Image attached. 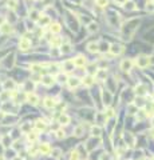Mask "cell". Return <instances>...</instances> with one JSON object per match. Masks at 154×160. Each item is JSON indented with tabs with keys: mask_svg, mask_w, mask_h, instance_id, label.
I'll return each instance as SVG.
<instances>
[{
	"mask_svg": "<svg viewBox=\"0 0 154 160\" xmlns=\"http://www.w3.org/2000/svg\"><path fill=\"white\" fill-rule=\"evenodd\" d=\"M138 24H140V19H130L123 27V35L126 36L125 39H130V36L133 35L137 29Z\"/></svg>",
	"mask_w": 154,
	"mask_h": 160,
	"instance_id": "obj_1",
	"label": "cell"
},
{
	"mask_svg": "<svg viewBox=\"0 0 154 160\" xmlns=\"http://www.w3.org/2000/svg\"><path fill=\"white\" fill-rule=\"evenodd\" d=\"M150 63H152V59L149 56H146V55H138L137 59H135V66L141 69L147 68L150 66Z\"/></svg>",
	"mask_w": 154,
	"mask_h": 160,
	"instance_id": "obj_2",
	"label": "cell"
},
{
	"mask_svg": "<svg viewBox=\"0 0 154 160\" xmlns=\"http://www.w3.org/2000/svg\"><path fill=\"white\" fill-rule=\"evenodd\" d=\"M101 144V137H97V136H91L90 139L87 140V143H86V149L87 151H92L95 149L98 146Z\"/></svg>",
	"mask_w": 154,
	"mask_h": 160,
	"instance_id": "obj_3",
	"label": "cell"
},
{
	"mask_svg": "<svg viewBox=\"0 0 154 160\" xmlns=\"http://www.w3.org/2000/svg\"><path fill=\"white\" fill-rule=\"evenodd\" d=\"M119 67H121V69L123 71V72H130L131 68H133V60L123 59L121 61V64H119Z\"/></svg>",
	"mask_w": 154,
	"mask_h": 160,
	"instance_id": "obj_4",
	"label": "cell"
},
{
	"mask_svg": "<svg viewBox=\"0 0 154 160\" xmlns=\"http://www.w3.org/2000/svg\"><path fill=\"white\" fill-rule=\"evenodd\" d=\"M82 83V80L79 78H76V76H71V78H69V80H67V85H69L70 90H72V88H76L79 87Z\"/></svg>",
	"mask_w": 154,
	"mask_h": 160,
	"instance_id": "obj_5",
	"label": "cell"
},
{
	"mask_svg": "<svg viewBox=\"0 0 154 160\" xmlns=\"http://www.w3.org/2000/svg\"><path fill=\"white\" fill-rule=\"evenodd\" d=\"M123 52V47L121 44H118V43H114L111 44V47H110V54L114 55V56H118V55H121Z\"/></svg>",
	"mask_w": 154,
	"mask_h": 160,
	"instance_id": "obj_6",
	"label": "cell"
},
{
	"mask_svg": "<svg viewBox=\"0 0 154 160\" xmlns=\"http://www.w3.org/2000/svg\"><path fill=\"white\" fill-rule=\"evenodd\" d=\"M40 82H42L43 85H46V87H51V85L54 84L55 79H54V76H52V75H43Z\"/></svg>",
	"mask_w": 154,
	"mask_h": 160,
	"instance_id": "obj_7",
	"label": "cell"
},
{
	"mask_svg": "<svg viewBox=\"0 0 154 160\" xmlns=\"http://www.w3.org/2000/svg\"><path fill=\"white\" fill-rule=\"evenodd\" d=\"M111 99H113V94H111V92H109L107 90L102 92V100H103V104L106 107H109L110 104H111Z\"/></svg>",
	"mask_w": 154,
	"mask_h": 160,
	"instance_id": "obj_8",
	"label": "cell"
},
{
	"mask_svg": "<svg viewBox=\"0 0 154 160\" xmlns=\"http://www.w3.org/2000/svg\"><path fill=\"white\" fill-rule=\"evenodd\" d=\"M72 61H74V64H75V67H79V68L85 67L86 63H87V60H86V57L83 56V55H78Z\"/></svg>",
	"mask_w": 154,
	"mask_h": 160,
	"instance_id": "obj_9",
	"label": "cell"
},
{
	"mask_svg": "<svg viewBox=\"0 0 154 160\" xmlns=\"http://www.w3.org/2000/svg\"><path fill=\"white\" fill-rule=\"evenodd\" d=\"M19 48H20L21 51H28L30 48H31V42H30V39H27V38L20 39V42H19Z\"/></svg>",
	"mask_w": 154,
	"mask_h": 160,
	"instance_id": "obj_10",
	"label": "cell"
},
{
	"mask_svg": "<svg viewBox=\"0 0 154 160\" xmlns=\"http://www.w3.org/2000/svg\"><path fill=\"white\" fill-rule=\"evenodd\" d=\"M3 88H4L5 91H14L15 88H16V83H15L14 80L8 79V80H5V82L3 83Z\"/></svg>",
	"mask_w": 154,
	"mask_h": 160,
	"instance_id": "obj_11",
	"label": "cell"
},
{
	"mask_svg": "<svg viewBox=\"0 0 154 160\" xmlns=\"http://www.w3.org/2000/svg\"><path fill=\"white\" fill-rule=\"evenodd\" d=\"M27 101H28L30 104H32V106H36V104L39 103V97L36 96L35 94H32V92H28V94H27Z\"/></svg>",
	"mask_w": 154,
	"mask_h": 160,
	"instance_id": "obj_12",
	"label": "cell"
},
{
	"mask_svg": "<svg viewBox=\"0 0 154 160\" xmlns=\"http://www.w3.org/2000/svg\"><path fill=\"white\" fill-rule=\"evenodd\" d=\"M11 144H12V137L10 136V135H5V136L2 139V146H3V148L8 149V148L11 147Z\"/></svg>",
	"mask_w": 154,
	"mask_h": 160,
	"instance_id": "obj_13",
	"label": "cell"
},
{
	"mask_svg": "<svg viewBox=\"0 0 154 160\" xmlns=\"http://www.w3.org/2000/svg\"><path fill=\"white\" fill-rule=\"evenodd\" d=\"M12 31H14V28H12L11 24L4 23L2 27H0V33H3V35H8V33H11Z\"/></svg>",
	"mask_w": 154,
	"mask_h": 160,
	"instance_id": "obj_14",
	"label": "cell"
},
{
	"mask_svg": "<svg viewBox=\"0 0 154 160\" xmlns=\"http://www.w3.org/2000/svg\"><path fill=\"white\" fill-rule=\"evenodd\" d=\"M58 123H59L60 125H67L70 123V116L67 115V113H60L59 119H58Z\"/></svg>",
	"mask_w": 154,
	"mask_h": 160,
	"instance_id": "obj_15",
	"label": "cell"
},
{
	"mask_svg": "<svg viewBox=\"0 0 154 160\" xmlns=\"http://www.w3.org/2000/svg\"><path fill=\"white\" fill-rule=\"evenodd\" d=\"M35 128L38 131H46V128H47V123H46L44 120H42V119L36 120V122H35Z\"/></svg>",
	"mask_w": 154,
	"mask_h": 160,
	"instance_id": "obj_16",
	"label": "cell"
},
{
	"mask_svg": "<svg viewBox=\"0 0 154 160\" xmlns=\"http://www.w3.org/2000/svg\"><path fill=\"white\" fill-rule=\"evenodd\" d=\"M91 136H97V137H101V135H102V128L99 127V125H92L91 127Z\"/></svg>",
	"mask_w": 154,
	"mask_h": 160,
	"instance_id": "obj_17",
	"label": "cell"
},
{
	"mask_svg": "<svg viewBox=\"0 0 154 160\" xmlns=\"http://www.w3.org/2000/svg\"><path fill=\"white\" fill-rule=\"evenodd\" d=\"M43 104H44L46 108H54V107L56 106V101L52 99V97H46L44 101H43Z\"/></svg>",
	"mask_w": 154,
	"mask_h": 160,
	"instance_id": "obj_18",
	"label": "cell"
},
{
	"mask_svg": "<svg viewBox=\"0 0 154 160\" xmlns=\"http://www.w3.org/2000/svg\"><path fill=\"white\" fill-rule=\"evenodd\" d=\"M87 50H88V52H91V54L99 52V43H88Z\"/></svg>",
	"mask_w": 154,
	"mask_h": 160,
	"instance_id": "obj_19",
	"label": "cell"
},
{
	"mask_svg": "<svg viewBox=\"0 0 154 160\" xmlns=\"http://www.w3.org/2000/svg\"><path fill=\"white\" fill-rule=\"evenodd\" d=\"M110 47H111V44H109L107 42H101L99 43V52H110Z\"/></svg>",
	"mask_w": 154,
	"mask_h": 160,
	"instance_id": "obj_20",
	"label": "cell"
},
{
	"mask_svg": "<svg viewBox=\"0 0 154 160\" xmlns=\"http://www.w3.org/2000/svg\"><path fill=\"white\" fill-rule=\"evenodd\" d=\"M123 137H125V140H126V143L129 144V146H133L134 144V136L130 134V132H125V135H123Z\"/></svg>",
	"mask_w": 154,
	"mask_h": 160,
	"instance_id": "obj_21",
	"label": "cell"
},
{
	"mask_svg": "<svg viewBox=\"0 0 154 160\" xmlns=\"http://www.w3.org/2000/svg\"><path fill=\"white\" fill-rule=\"evenodd\" d=\"M83 134H85V127H83V125H76V127L74 128V135H75L76 137H81Z\"/></svg>",
	"mask_w": 154,
	"mask_h": 160,
	"instance_id": "obj_22",
	"label": "cell"
},
{
	"mask_svg": "<svg viewBox=\"0 0 154 160\" xmlns=\"http://www.w3.org/2000/svg\"><path fill=\"white\" fill-rule=\"evenodd\" d=\"M95 79L97 80H106V69H98V72L95 73Z\"/></svg>",
	"mask_w": 154,
	"mask_h": 160,
	"instance_id": "obj_23",
	"label": "cell"
},
{
	"mask_svg": "<svg viewBox=\"0 0 154 160\" xmlns=\"http://www.w3.org/2000/svg\"><path fill=\"white\" fill-rule=\"evenodd\" d=\"M30 19L32 21H38L39 19H40V14H39L36 10H31L30 11Z\"/></svg>",
	"mask_w": 154,
	"mask_h": 160,
	"instance_id": "obj_24",
	"label": "cell"
},
{
	"mask_svg": "<svg viewBox=\"0 0 154 160\" xmlns=\"http://www.w3.org/2000/svg\"><path fill=\"white\" fill-rule=\"evenodd\" d=\"M98 31V24L95 23V21H91V23H88L87 26V32L88 33H94Z\"/></svg>",
	"mask_w": 154,
	"mask_h": 160,
	"instance_id": "obj_25",
	"label": "cell"
},
{
	"mask_svg": "<svg viewBox=\"0 0 154 160\" xmlns=\"http://www.w3.org/2000/svg\"><path fill=\"white\" fill-rule=\"evenodd\" d=\"M34 88H35V83L31 82V80H27L26 84H24V91H27V94L31 91H34Z\"/></svg>",
	"mask_w": 154,
	"mask_h": 160,
	"instance_id": "obj_26",
	"label": "cell"
},
{
	"mask_svg": "<svg viewBox=\"0 0 154 160\" xmlns=\"http://www.w3.org/2000/svg\"><path fill=\"white\" fill-rule=\"evenodd\" d=\"M123 7H125L127 11H135V10H137V5H135V3L131 2V0H127V3H126Z\"/></svg>",
	"mask_w": 154,
	"mask_h": 160,
	"instance_id": "obj_27",
	"label": "cell"
},
{
	"mask_svg": "<svg viewBox=\"0 0 154 160\" xmlns=\"http://www.w3.org/2000/svg\"><path fill=\"white\" fill-rule=\"evenodd\" d=\"M94 79L95 78H92L91 75H87L83 78V83H85L86 87H90V85H92V83H94Z\"/></svg>",
	"mask_w": 154,
	"mask_h": 160,
	"instance_id": "obj_28",
	"label": "cell"
},
{
	"mask_svg": "<svg viewBox=\"0 0 154 160\" xmlns=\"http://www.w3.org/2000/svg\"><path fill=\"white\" fill-rule=\"evenodd\" d=\"M60 29H62V27H60V24H58V23H54V24H51V26H50L51 33H59Z\"/></svg>",
	"mask_w": 154,
	"mask_h": 160,
	"instance_id": "obj_29",
	"label": "cell"
},
{
	"mask_svg": "<svg viewBox=\"0 0 154 160\" xmlns=\"http://www.w3.org/2000/svg\"><path fill=\"white\" fill-rule=\"evenodd\" d=\"M70 52H71V45L69 43L60 45V54H70Z\"/></svg>",
	"mask_w": 154,
	"mask_h": 160,
	"instance_id": "obj_30",
	"label": "cell"
},
{
	"mask_svg": "<svg viewBox=\"0 0 154 160\" xmlns=\"http://www.w3.org/2000/svg\"><path fill=\"white\" fill-rule=\"evenodd\" d=\"M62 153H63V152H62L60 148H52L51 149V156H52V158H55V159H59L62 156Z\"/></svg>",
	"mask_w": 154,
	"mask_h": 160,
	"instance_id": "obj_31",
	"label": "cell"
},
{
	"mask_svg": "<svg viewBox=\"0 0 154 160\" xmlns=\"http://www.w3.org/2000/svg\"><path fill=\"white\" fill-rule=\"evenodd\" d=\"M146 90H145V87L142 84H138L137 87H135V94L138 95V96H143L145 94H146V92H145Z\"/></svg>",
	"mask_w": 154,
	"mask_h": 160,
	"instance_id": "obj_32",
	"label": "cell"
},
{
	"mask_svg": "<svg viewBox=\"0 0 154 160\" xmlns=\"http://www.w3.org/2000/svg\"><path fill=\"white\" fill-rule=\"evenodd\" d=\"M64 71L66 72H70V71L74 69V67H75V64H74V61H64Z\"/></svg>",
	"mask_w": 154,
	"mask_h": 160,
	"instance_id": "obj_33",
	"label": "cell"
},
{
	"mask_svg": "<svg viewBox=\"0 0 154 160\" xmlns=\"http://www.w3.org/2000/svg\"><path fill=\"white\" fill-rule=\"evenodd\" d=\"M56 80H58V83L63 84V83H67L69 78H67L66 75H63V73H58V75H56Z\"/></svg>",
	"mask_w": 154,
	"mask_h": 160,
	"instance_id": "obj_34",
	"label": "cell"
},
{
	"mask_svg": "<svg viewBox=\"0 0 154 160\" xmlns=\"http://www.w3.org/2000/svg\"><path fill=\"white\" fill-rule=\"evenodd\" d=\"M18 5V0H7V7L11 10H15Z\"/></svg>",
	"mask_w": 154,
	"mask_h": 160,
	"instance_id": "obj_35",
	"label": "cell"
},
{
	"mask_svg": "<svg viewBox=\"0 0 154 160\" xmlns=\"http://www.w3.org/2000/svg\"><path fill=\"white\" fill-rule=\"evenodd\" d=\"M39 151L43 153V155H46V153H48V152H51L50 151V147L47 146V144H42L40 146V148H39Z\"/></svg>",
	"mask_w": 154,
	"mask_h": 160,
	"instance_id": "obj_36",
	"label": "cell"
},
{
	"mask_svg": "<svg viewBox=\"0 0 154 160\" xmlns=\"http://www.w3.org/2000/svg\"><path fill=\"white\" fill-rule=\"evenodd\" d=\"M39 24H42V26H46V24H50V19L46 16H40V19L38 20Z\"/></svg>",
	"mask_w": 154,
	"mask_h": 160,
	"instance_id": "obj_37",
	"label": "cell"
},
{
	"mask_svg": "<svg viewBox=\"0 0 154 160\" xmlns=\"http://www.w3.org/2000/svg\"><path fill=\"white\" fill-rule=\"evenodd\" d=\"M79 159V152L78 151H74V152H71L70 153V158H69V160H78Z\"/></svg>",
	"mask_w": 154,
	"mask_h": 160,
	"instance_id": "obj_38",
	"label": "cell"
},
{
	"mask_svg": "<svg viewBox=\"0 0 154 160\" xmlns=\"http://www.w3.org/2000/svg\"><path fill=\"white\" fill-rule=\"evenodd\" d=\"M7 97H10V91H5L4 90V92H3V94H0V100L5 101V99H7Z\"/></svg>",
	"mask_w": 154,
	"mask_h": 160,
	"instance_id": "obj_39",
	"label": "cell"
},
{
	"mask_svg": "<svg viewBox=\"0 0 154 160\" xmlns=\"http://www.w3.org/2000/svg\"><path fill=\"white\" fill-rule=\"evenodd\" d=\"M95 2L99 7H107V4H109V0H95Z\"/></svg>",
	"mask_w": 154,
	"mask_h": 160,
	"instance_id": "obj_40",
	"label": "cell"
},
{
	"mask_svg": "<svg viewBox=\"0 0 154 160\" xmlns=\"http://www.w3.org/2000/svg\"><path fill=\"white\" fill-rule=\"evenodd\" d=\"M99 160H111V156H110V153L104 152V153H102V155H101Z\"/></svg>",
	"mask_w": 154,
	"mask_h": 160,
	"instance_id": "obj_41",
	"label": "cell"
},
{
	"mask_svg": "<svg viewBox=\"0 0 154 160\" xmlns=\"http://www.w3.org/2000/svg\"><path fill=\"white\" fill-rule=\"evenodd\" d=\"M56 137L59 140H62V139H64V132L62 131V130H59V131H56Z\"/></svg>",
	"mask_w": 154,
	"mask_h": 160,
	"instance_id": "obj_42",
	"label": "cell"
},
{
	"mask_svg": "<svg viewBox=\"0 0 154 160\" xmlns=\"http://www.w3.org/2000/svg\"><path fill=\"white\" fill-rule=\"evenodd\" d=\"M27 135H28V140H31V141H35V140H36V137H38L35 134H32V132H28Z\"/></svg>",
	"mask_w": 154,
	"mask_h": 160,
	"instance_id": "obj_43",
	"label": "cell"
},
{
	"mask_svg": "<svg viewBox=\"0 0 154 160\" xmlns=\"http://www.w3.org/2000/svg\"><path fill=\"white\" fill-rule=\"evenodd\" d=\"M39 69H42V67L39 66V64H32V66H31V71H35V72H38Z\"/></svg>",
	"mask_w": 154,
	"mask_h": 160,
	"instance_id": "obj_44",
	"label": "cell"
},
{
	"mask_svg": "<svg viewBox=\"0 0 154 160\" xmlns=\"http://www.w3.org/2000/svg\"><path fill=\"white\" fill-rule=\"evenodd\" d=\"M146 10L150 11V12H153L154 11V3H150V4L147 3V4H146Z\"/></svg>",
	"mask_w": 154,
	"mask_h": 160,
	"instance_id": "obj_45",
	"label": "cell"
},
{
	"mask_svg": "<svg viewBox=\"0 0 154 160\" xmlns=\"http://www.w3.org/2000/svg\"><path fill=\"white\" fill-rule=\"evenodd\" d=\"M114 3H117V4H119V5H125L126 3H127V0H114Z\"/></svg>",
	"mask_w": 154,
	"mask_h": 160,
	"instance_id": "obj_46",
	"label": "cell"
},
{
	"mask_svg": "<svg viewBox=\"0 0 154 160\" xmlns=\"http://www.w3.org/2000/svg\"><path fill=\"white\" fill-rule=\"evenodd\" d=\"M107 116H109V118L114 116V111H113V109H109V111H107Z\"/></svg>",
	"mask_w": 154,
	"mask_h": 160,
	"instance_id": "obj_47",
	"label": "cell"
},
{
	"mask_svg": "<svg viewBox=\"0 0 154 160\" xmlns=\"http://www.w3.org/2000/svg\"><path fill=\"white\" fill-rule=\"evenodd\" d=\"M4 23H5V19H4V17H3V16H0V27H2Z\"/></svg>",
	"mask_w": 154,
	"mask_h": 160,
	"instance_id": "obj_48",
	"label": "cell"
},
{
	"mask_svg": "<svg viewBox=\"0 0 154 160\" xmlns=\"http://www.w3.org/2000/svg\"><path fill=\"white\" fill-rule=\"evenodd\" d=\"M4 116H5V113H4V112H0V122H2V120L4 119Z\"/></svg>",
	"mask_w": 154,
	"mask_h": 160,
	"instance_id": "obj_49",
	"label": "cell"
},
{
	"mask_svg": "<svg viewBox=\"0 0 154 160\" xmlns=\"http://www.w3.org/2000/svg\"><path fill=\"white\" fill-rule=\"evenodd\" d=\"M12 160H23L20 158V156H15V158H12Z\"/></svg>",
	"mask_w": 154,
	"mask_h": 160,
	"instance_id": "obj_50",
	"label": "cell"
},
{
	"mask_svg": "<svg viewBox=\"0 0 154 160\" xmlns=\"http://www.w3.org/2000/svg\"><path fill=\"white\" fill-rule=\"evenodd\" d=\"M152 122H153V125H154V116H153V120H152Z\"/></svg>",
	"mask_w": 154,
	"mask_h": 160,
	"instance_id": "obj_51",
	"label": "cell"
},
{
	"mask_svg": "<svg viewBox=\"0 0 154 160\" xmlns=\"http://www.w3.org/2000/svg\"><path fill=\"white\" fill-rule=\"evenodd\" d=\"M152 2H154V0H152Z\"/></svg>",
	"mask_w": 154,
	"mask_h": 160,
	"instance_id": "obj_52",
	"label": "cell"
}]
</instances>
